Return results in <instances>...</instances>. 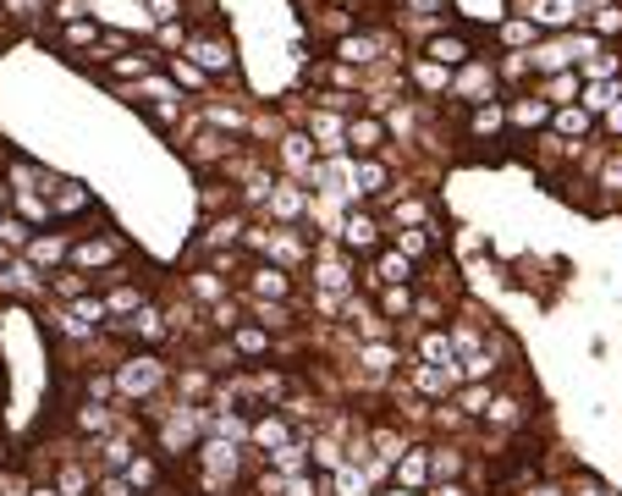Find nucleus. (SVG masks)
<instances>
[{
    "instance_id": "7ed1b4c3",
    "label": "nucleus",
    "mask_w": 622,
    "mask_h": 496,
    "mask_svg": "<svg viewBox=\"0 0 622 496\" xmlns=\"http://www.w3.org/2000/svg\"><path fill=\"white\" fill-rule=\"evenodd\" d=\"M447 100H458L463 111H474V106H485V100H501L496 61H490V55H474L469 66H458V72H452V95H447Z\"/></svg>"
},
{
    "instance_id": "ddd939ff",
    "label": "nucleus",
    "mask_w": 622,
    "mask_h": 496,
    "mask_svg": "<svg viewBox=\"0 0 622 496\" xmlns=\"http://www.w3.org/2000/svg\"><path fill=\"white\" fill-rule=\"evenodd\" d=\"M331 55H336L341 66H375V61L386 55V39L370 34V28H352V34H341V39L331 45Z\"/></svg>"
},
{
    "instance_id": "2f4dec72",
    "label": "nucleus",
    "mask_w": 622,
    "mask_h": 496,
    "mask_svg": "<svg viewBox=\"0 0 622 496\" xmlns=\"http://www.w3.org/2000/svg\"><path fill=\"white\" fill-rule=\"evenodd\" d=\"M397 237V248H402V255L413 260V265H424L430 255H435V243H440V232L435 226H413V232H391Z\"/></svg>"
},
{
    "instance_id": "49530a36",
    "label": "nucleus",
    "mask_w": 622,
    "mask_h": 496,
    "mask_svg": "<svg viewBox=\"0 0 622 496\" xmlns=\"http://www.w3.org/2000/svg\"><path fill=\"white\" fill-rule=\"evenodd\" d=\"M381 314L386 320H413V287H381Z\"/></svg>"
},
{
    "instance_id": "f3484780",
    "label": "nucleus",
    "mask_w": 622,
    "mask_h": 496,
    "mask_svg": "<svg viewBox=\"0 0 622 496\" xmlns=\"http://www.w3.org/2000/svg\"><path fill=\"white\" fill-rule=\"evenodd\" d=\"M551 138H562V144H595V138H600V122H595L584 106H562V111L551 116Z\"/></svg>"
},
{
    "instance_id": "052dcab7",
    "label": "nucleus",
    "mask_w": 622,
    "mask_h": 496,
    "mask_svg": "<svg viewBox=\"0 0 622 496\" xmlns=\"http://www.w3.org/2000/svg\"><path fill=\"white\" fill-rule=\"evenodd\" d=\"M523 496H568L562 480H535V485H523Z\"/></svg>"
},
{
    "instance_id": "dca6fc26",
    "label": "nucleus",
    "mask_w": 622,
    "mask_h": 496,
    "mask_svg": "<svg viewBox=\"0 0 622 496\" xmlns=\"http://www.w3.org/2000/svg\"><path fill=\"white\" fill-rule=\"evenodd\" d=\"M248 442H253L264 458H271V452H282L287 442H298V431H293L287 413H259V420L248 425Z\"/></svg>"
},
{
    "instance_id": "4c0bfd02",
    "label": "nucleus",
    "mask_w": 622,
    "mask_h": 496,
    "mask_svg": "<svg viewBox=\"0 0 622 496\" xmlns=\"http://www.w3.org/2000/svg\"><path fill=\"white\" fill-rule=\"evenodd\" d=\"M50 293H61L66 303H77V298H88V293H95V276H83V271L61 265V271L50 276Z\"/></svg>"
},
{
    "instance_id": "de8ad7c7",
    "label": "nucleus",
    "mask_w": 622,
    "mask_h": 496,
    "mask_svg": "<svg viewBox=\"0 0 622 496\" xmlns=\"http://www.w3.org/2000/svg\"><path fill=\"white\" fill-rule=\"evenodd\" d=\"M133 458H138V447H133V436H111V442L100 447V463H105L111 474H122V469H127Z\"/></svg>"
},
{
    "instance_id": "680f3d73",
    "label": "nucleus",
    "mask_w": 622,
    "mask_h": 496,
    "mask_svg": "<svg viewBox=\"0 0 622 496\" xmlns=\"http://www.w3.org/2000/svg\"><path fill=\"white\" fill-rule=\"evenodd\" d=\"M28 496H61V491H55V480H50V485H28Z\"/></svg>"
},
{
    "instance_id": "f8f14e48",
    "label": "nucleus",
    "mask_w": 622,
    "mask_h": 496,
    "mask_svg": "<svg viewBox=\"0 0 622 496\" xmlns=\"http://www.w3.org/2000/svg\"><path fill=\"white\" fill-rule=\"evenodd\" d=\"M413 282H419V265L402 255V248H381L370 260V276H364V287H413Z\"/></svg>"
},
{
    "instance_id": "c03bdc74",
    "label": "nucleus",
    "mask_w": 622,
    "mask_h": 496,
    "mask_svg": "<svg viewBox=\"0 0 622 496\" xmlns=\"http://www.w3.org/2000/svg\"><path fill=\"white\" fill-rule=\"evenodd\" d=\"M391 221H397V232L430 226V199H397V204H391Z\"/></svg>"
},
{
    "instance_id": "20e7f679",
    "label": "nucleus",
    "mask_w": 622,
    "mask_h": 496,
    "mask_svg": "<svg viewBox=\"0 0 622 496\" xmlns=\"http://www.w3.org/2000/svg\"><path fill=\"white\" fill-rule=\"evenodd\" d=\"M391 194V165L375 154H347V199L352 204H381Z\"/></svg>"
},
{
    "instance_id": "1a4fd4ad",
    "label": "nucleus",
    "mask_w": 622,
    "mask_h": 496,
    "mask_svg": "<svg viewBox=\"0 0 622 496\" xmlns=\"http://www.w3.org/2000/svg\"><path fill=\"white\" fill-rule=\"evenodd\" d=\"M183 55H188L199 72H210V77H237V55H232V39H221V34H188Z\"/></svg>"
},
{
    "instance_id": "5701e85b",
    "label": "nucleus",
    "mask_w": 622,
    "mask_h": 496,
    "mask_svg": "<svg viewBox=\"0 0 622 496\" xmlns=\"http://www.w3.org/2000/svg\"><path fill=\"white\" fill-rule=\"evenodd\" d=\"M381 144H386V122L375 111H359L347 122V154H375Z\"/></svg>"
},
{
    "instance_id": "58836bf2",
    "label": "nucleus",
    "mask_w": 622,
    "mask_h": 496,
    "mask_svg": "<svg viewBox=\"0 0 622 496\" xmlns=\"http://www.w3.org/2000/svg\"><path fill=\"white\" fill-rule=\"evenodd\" d=\"M165 72H171L176 89H194V95H204V89H210V72H199L188 55H171V66H165Z\"/></svg>"
},
{
    "instance_id": "c85d7f7f",
    "label": "nucleus",
    "mask_w": 622,
    "mask_h": 496,
    "mask_svg": "<svg viewBox=\"0 0 622 496\" xmlns=\"http://www.w3.org/2000/svg\"><path fill=\"white\" fill-rule=\"evenodd\" d=\"M188 293H194L199 303H210V309H215V303H226L232 282L221 276V265H204V271H194V276H188Z\"/></svg>"
},
{
    "instance_id": "e2e57ef3",
    "label": "nucleus",
    "mask_w": 622,
    "mask_h": 496,
    "mask_svg": "<svg viewBox=\"0 0 622 496\" xmlns=\"http://www.w3.org/2000/svg\"><path fill=\"white\" fill-rule=\"evenodd\" d=\"M381 496H419V491H402V485H391V491H381Z\"/></svg>"
},
{
    "instance_id": "e433bc0d",
    "label": "nucleus",
    "mask_w": 622,
    "mask_h": 496,
    "mask_svg": "<svg viewBox=\"0 0 622 496\" xmlns=\"http://www.w3.org/2000/svg\"><path fill=\"white\" fill-rule=\"evenodd\" d=\"M359 364H364V370L381 381V375H391V370L402 364V354H397L391 343H364V348H359Z\"/></svg>"
},
{
    "instance_id": "cd10ccee",
    "label": "nucleus",
    "mask_w": 622,
    "mask_h": 496,
    "mask_svg": "<svg viewBox=\"0 0 622 496\" xmlns=\"http://www.w3.org/2000/svg\"><path fill=\"white\" fill-rule=\"evenodd\" d=\"M595 188H600V204H622V144H611V149L600 154Z\"/></svg>"
},
{
    "instance_id": "f03ea898",
    "label": "nucleus",
    "mask_w": 622,
    "mask_h": 496,
    "mask_svg": "<svg viewBox=\"0 0 622 496\" xmlns=\"http://www.w3.org/2000/svg\"><path fill=\"white\" fill-rule=\"evenodd\" d=\"M336 243L347 248V255L352 260H375L381 255V248H386V226H381V215L370 210V204H352L347 215H341V226H336Z\"/></svg>"
},
{
    "instance_id": "72a5a7b5",
    "label": "nucleus",
    "mask_w": 622,
    "mask_h": 496,
    "mask_svg": "<svg viewBox=\"0 0 622 496\" xmlns=\"http://www.w3.org/2000/svg\"><path fill=\"white\" fill-rule=\"evenodd\" d=\"M100 39H105V28L95 17H77L61 28V50H100Z\"/></svg>"
},
{
    "instance_id": "a18cd8bd",
    "label": "nucleus",
    "mask_w": 622,
    "mask_h": 496,
    "mask_svg": "<svg viewBox=\"0 0 622 496\" xmlns=\"http://www.w3.org/2000/svg\"><path fill=\"white\" fill-rule=\"evenodd\" d=\"M496 370H501V359L485 348V354H469V359H458V375H463V386L469 381H496Z\"/></svg>"
},
{
    "instance_id": "39448f33",
    "label": "nucleus",
    "mask_w": 622,
    "mask_h": 496,
    "mask_svg": "<svg viewBox=\"0 0 622 496\" xmlns=\"http://www.w3.org/2000/svg\"><path fill=\"white\" fill-rule=\"evenodd\" d=\"M242 298L248 303H293V271H282V265H271V260H248V271H242Z\"/></svg>"
},
{
    "instance_id": "9d476101",
    "label": "nucleus",
    "mask_w": 622,
    "mask_h": 496,
    "mask_svg": "<svg viewBox=\"0 0 622 496\" xmlns=\"http://www.w3.org/2000/svg\"><path fill=\"white\" fill-rule=\"evenodd\" d=\"M551 116H557V106L551 100H540L535 89H523V95H512L507 100V133H551Z\"/></svg>"
},
{
    "instance_id": "5fc2aeb1",
    "label": "nucleus",
    "mask_w": 622,
    "mask_h": 496,
    "mask_svg": "<svg viewBox=\"0 0 622 496\" xmlns=\"http://www.w3.org/2000/svg\"><path fill=\"white\" fill-rule=\"evenodd\" d=\"M100 496H138V491H133L127 474H111V469H105V474H100Z\"/></svg>"
},
{
    "instance_id": "603ef678",
    "label": "nucleus",
    "mask_w": 622,
    "mask_h": 496,
    "mask_svg": "<svg viewBox=\"0 0 622 496\" xmlns=\"http://www.w3.org/2000/svg\"><path fill=\"white\" fill-rule=\"evenodd\" d=\"M309 458H314L320 469H341V463H347V452H341L336 442H314V447H309Z\"/></svg>"
},
{
    "instance_id": "a211bd4d",
    "label": "nucleus",
    "mask_w": 622,
    "mask_h": 496,
    "mask_svg": "<svg viewBox=\"0 0 622 496\" xmlns=\"http://www.w3.org/2000/svg\"><path fill=\"white\" fill-rule=\"evenodd\" d=\"M391 485H402V491H430L435 485V474H430V447H408L397 463H391Z\"/></svg>"
},
{
    "instance_id": "8fccbe9b",
    "label": "nucleus",
    "mask_w": 622,
    "mask_h": 496,
    "mask_svg": "<svg viewBox=\"0 0 622 496\" xmlns=\"http://www.w3.org/2000/svg\"><path fill=\"white\" fill-rule=\"evenodd\" d=\"M183 12H188V0H149L154 23H183Z\"/></svg>"
},
{
    "instance_id": "f704fd0d",
    "label": "nucleus",
    "mask_w": 622,
    "mask_h": 496,
    "mask_svg": "<svg viewBox=\"0 0 622 496\" xmlns=\"http://www.w3.org/2000/svg\"><path fill=\"white\" fill-rule=\"evenodd\" d=\"M331 496H370V474H364V463H341V469H331Z\"/></svg>"
},
{
    "instance_id": "6e6d98bb",
    "label": "nucleus",
    "mask_w": 622,
    "mask_h": 496,
    "mask_svg": "<svg viewBox=\"0 0 622 496\" xmlns=\"http://www.w3.org/2000/svg\"><path fill=\"white\" fill-rule=\"evenodd\" d=\"M600 138H606V144H622V100L600 116Z\"/></svg>"
},
{
    "instance_id": "09e8293b",
    "label": "nucleus",
    "mask_w": 622,
    "mask_h": 496,
    "mask_svg": "<svg viewBox=\"0 0 622 496\" xmlns=\"http://www.w3.org/2000/svg\"><path fill=\"white\" fill-rule=\"evenodd\" d=\"M88 485H95V480H88V469H77V463H61L55 469V491L61 496H88Z\"/></svg>"
},
{
    "instance_id": "6e6552de",
    "label": "nucleus",
    "mask_w": 622,
    "mask_h": 496,
    "mask_svg": "<svg viewBox=\"0 0 622 496\" xmlns=\"http://www.w3.org/2000/svg\"><path fill=\"white\" fill-rule=\"evenodd\" d=\"M518 12L540 34H573L584 23V0H518Z\"/></svg>"
},
{
    "instance_id": "4be33fe9",
    "label": "nucleus",
    "mask_w": 622,
    "mask_h": 496,
    "mask_svg": "<svg viewBox=\"0 0 622 496\" xmlns=\"http://www.w3.org/2000/svg\"><path fill=\"white\" fill-rule=\"evenodd\" d=\"M496 144V138H507V100H485V106H474L469 111V144Z\"/></svg>"
},
{
    "instance_id": "aec40b11",
    "label": "nucleus",
    "mask_w": 622,
    "mask_h": 496,
    "mask_svg": "<svg viewBox=\"0 0 622 496\" xmlns=\"http://www.w3.org/2000/svg\"><path fill=\"white\" fill-rule=\"evenodd\" d=\"M116 331H127L133 343H149V348H160V343L171 337V320H165V314H160L154 303H144V309H138V314H127V320H122Z\"/></svg>"
},
{
    "instance_id": "37998d69",
    "label": "nucleus",
    "mask_w": 622,
    "mask_h": 496,
    "mask_svg": "<svg viewBox=\"0 0 622 496\" xmlns=\"http://www.w3.org/2000/svg\"><path fill=\"white\" fill-rule=\"evenodd\" d=\"M430 474L435 480H463V447H430Z\"/></svg>"
},
{
    "instance_id": "3c124183",
    "label": "nucleus",
    "mask_w": 622,
    "mask_h": 496,
    "mask_svg": "<svg viewBox=\"0 0 622 496\" xmlns=\"http://www.w3.org/2000/svg\"><path fill=\"white\" fill-rule=\"evenodd\" d=\"M204 116H210V127H226V133H237V127H242L237 106H215V100H210V106H204Z\"/></svg>"
},
{
    "instance_id": "864d4df0",
    "label": "nucleus",
    "mask_w": 622,
    "mask_h": 496,
    "mask_svg": "<svg viewBox=\"0 0 622 496\" xmlns=\"http://www.w3.org/2000/svg\"><path fill=\"white\" fill-rule=\"evenodd\" d=\"M154 39H160V50H183V45H188V28H183V23H160Z\"/></svg>"
},
{
    "instance_id": "c756f323",
    "label": "nucleus",
    "mask_w": 622,
    "mask_h": 496,
    "mask_svg": "<svg viewBox=\"0 0 622 496\" xmlns=\"http://www.w3.org/2000/svg\"><path fill=\"white\" fill-rule=\"evenodd\" d=\"M496 39H501V50H535V45H540L546 34H540L535 23H528L523 12H512V17L501 23V34H496Z\"/></svg>"
},
{
    "instance_id": "f257e3e1",
    "label": "nucleus",
    "mask_w": 622,
    "mask_h": 496,
    "mask_svg": "<svg viewBox=\"0 0 622 496\" xmlns=\"http://www.w3.org/2000/svg\"><path fill=\"white\" fill-rule=\"evenodd\" d=\"M111 375H116V397H122V402H149V397L171 381V364H165L154 348H144V354H127Z\"/></svg>"
},
{
    "instance_id": "4d7b16f0",
    "label": "nucleus",
    "mask_w": 622,
    "mask_h": 496,
    "mask_svg": "<svg viewBox=\"0 0 622 496\" xmlns=\"http://www.w3.org/2000/svg\"><path fill=\"white\" fill-rule=\"evenodd\" d=\"M568 496H611V491H606L595 474H573V480H568Z\"/></svg>"
},
{
    "instance_id": "4468645a",
    "label": "nucleus",
    "mask_w": 622,
    "mask_h": 496,
    "mask_svg": "<svg viewBox=\"0 0 622 496\" xmlns=\"http://www.w3.org/2000/svg\"><path fill=\"white\" fill-rule=\"evenodd\" d=\"M309 188H298V183H276V194H271V204H264V215H271V226H298L303 215H309Z\"/></svg>"
},
{
    "instance_id": "7c9ffc66",
    "label": "nucleus",
    "mask_w": 622,
    "mask_h": 496,
    "mask_svg": "<svg viewBox=\"0 0 622 496\" xmlns=\"http://www.w3.org/2000/svg\"><path fill=\"white\" fill-rule=\"evenodd\" d=\"M149 72H154V55H149V50H127V55L105 61V77H111V83H133V77L144 83Z\"/></svg>"
},
{
    "instance_id": "412c9836",
    "label": "nucleus",
    "mask_w": 622,
    "mask_h": 496,
    "mask_svg": "<svg viewBox=\"0 0 622 496\" xmlns=\"http://www.w3.org/2000/svg\"><path fill=\"white\" fill-rule=\"evenodd\" d=\"M226 348H232V359H264L276 348V331H264L259 320H242L232 337H226Z\"/></svg>"
},
{
    "instance_id": "bb28decb",
    "label": "nucleus",
    "mask_w": 622,
    "mask_h": 496,
    "mask_svg": "<svg viewBox=\"0 0 622 496\" xmlns=\"http://www.w3.org/2000/svg\"><path fill=\"white\" fill-rule=\"evenodd\" d=\"M523 420H528V408H523L518 392H496L490 408H485V425H490V431H518Z\"/></svg>"
},
{
    "instance_id": "a878e982",
    "label": "nucleus",
    "mask_w": 622,
    "mask_h": 496,
    "mask_svg": "<svg viewBox=\"0 0 622 496\" xmlns=\"http://www.w3.org/2000/svg\"><path fill=\"white\" fill-rule=\"evenodd\" d=\"M535 95H540V100H551L557 111H562V106H579L584 77H579V66H573V72H557V77H540V83H535Z\"/></svg>"
},
{
    "instance_id": "473e14b6",
    "label": "nucleus",
    "mask_w": 622,
    "mask_h": 496,
    "mask_svg": "<svg viewBox=\"0 0 622 496\" xmlns=\"http://www.w3.org/2000/svg\"><path fill=\"white\" fill-rule=\"evenodd\" d=\"M617 100H622V77H617V83H584V95H579V106H584L595 122H600Z\"/></svg>"
},
{
    "instance_id": "393cba45",
    "label": "nucleus",
    "mask_w": 622,
    "mask_h": 496,
    "mask_svg": "<svg viewBox=\"0 0 622 496\" xmlns=\"http://www.w3.org/2000/svg\"><path fill=\"white\" fill-rule=\"evenodd\" d=\"M408 83L419 95H452V72L447 66H435V61H424V55H408Z\"/></svg>"
},
{
    "instance_id": "bf43d9fd",
    "label": "nucleus",
    "mask_w": 622,
    "mask_h": 496,
    "mask_svg": "<svg viewBox=\"0 0 622 496\" xmlns=\"http://www.w3.org/2000/svg\"><path fill=\"white\" fill-rule=\"evenodd\" d=\"M424 496H474V491H469L463 480H435V485H430Z\"/></svg>"
},
{
    "instance_id": "9b49d317",
    "label": "nucleus",
    "mask_w": 622,
    "mask_h": 496,
    "mask_svg": "<svg viewBox=\"0 0 622 496\" xmlns=\"http://www.w3.org/2000/svg\"><path fill=\"white\" fill-rule=\"evenodd\" d=\"M72 232H34V243L23 248V260L34 265V271H45V276H55L66 260H72Z\"/></svg>"
},
{
    "instance_id": "ea45409f",
    "label": "nucleus",
    "mask_w": 622,
    "mask_h": 496,
    "mask_svg": "<svg viewBox=\"0 0 622 496\" xmlns=\"http://www.w3.org/2000/svg\"><path fill=\"white\" fill-rule=\"evenodd\" d=\"M370 452H375V458H386V463H397V458L408 452V436H402V431H391V425H375V431H370Z\"/></svg>"
},
{
    "instance_id": "79ce46f5",
    "label": "nucleus",
    "mask_w": 622,
    "mask_h": 496,
    "mask_svg": "<svg viewBox=\"0 0 622 496\" xmlns=\"http://www.w3.org/2000/svg\"><path fill=\"white\" fill-rule=\"evenodd\" d=\"M72 320H83L88 331H105V325H111V309H105V298H100V293H88V298H77V303H72Z\"/></svg>"
},
{
    "instance_id": "c9c22d12",
    "label": "nucleus",
    "mask_w": 622,
    "mask_h": 496,
    "mask_svg": "<svg viewBox=\"0 0 622 496\" xmlns=\"http://www.w3.org/2000/svg\"><path fill=\"white\" fill-rule=\"evenodd\" d=\"M122 474L133 480V491H138V496H165V491H160V463H154L149 452H138V458H133Z\"/></svg>"
},
{
    "instance_id": "a19ab883",
    "label": "nucleus",
    "mask_w": 622,
    "mask_h": 496,
    "mask_svg": "<svg viewBox=\"0 0 622 496\" xmlns=\"http://www.w3.org/2000/svg\"><path fill=\"white\" fill-rule=\"evenodd\" d=\"M116 420H111V408L105 402H77V431L83 436H105Z\"/></svg>"
},
{
    "instance_id": "b1692460",
    "label": "nucleus",
    "mask_w": 622,
    "mask_h": 496,
    "mask_svg": "<svg viewBox=\"0 0 622 496\" xmlns=\"http://www.w3.org/2000/svg\"><path fill=\"white\" fill-rule=\"evenodd\" d=\"M419 364H435V370H452V364H458V348H452V331H447V325H424Z\"/></svg>"
},
{
    "instance_id": "2eb2a0df",
    "label": "nucleus",
    "mask_w": 622,
    "mask_h": 496,
    "mask_svg": "<svg viewBox=\"0 0 622 496\" xmlns=\"http://www.w3.org/2000/svg\"><path fill=\"white\" fill-rule=\"evenodd\" d=\"M282 165L293 177H314V165H320V149H314V138H309V127H293V133H282Z\"/></svg>"
},
{
    "instance_id": "423d86ee",
    "label": "nucleus",
    "mask_w": 622,
    "mask_h": 496,
    "mask_svg": "<svg viewBox=\"0 0 622 496\" xmlns=\"http://www.w3.org/2000/svg\"><path fill=\"white\" fill-rule=\"evenodd\" d=\"M424 61H435V66H447V72H458V66H469L480 50H474V34L463 28V23H440L430 39H424V50H419Z\"/></svg>"
},
{
    "instance_id": "0eeeda50",
    "label": "nucleus",
    "mask_w": 622,
    "mask_h": 496,
    "mask_svg": "<svg viewBox=\"0 0 622 496\" xmlns=\"http://www.w3.org/2000/svg\"><path fill=\"white\" fill-rule=\"evenodd\" d=\"M66 265L100 282L105 271H116V265H122V243H116V237H105V232H88V237H77V243H72V260H66Z\"/></svg>"
},
{
    "instance_id": "13d9d810",
    "label": "nucleus",
    "mask_w": 622,
    "mask_h": 496,
    "mask_svg": "<svg viewBox=\"0 0 622 496\" xmlns=\"http://www.w3.org/2000/svg\"><path fill=\"white\" fill-rule=\"evenodd\" d=\"M402 7H413L419 17H435V23H447V0H402Z\"/></svg>"
},
{
    "instance_id": "6ab92c4d",
    "label": "nucleus",
    "mask_w": 622,
    "mask_h": 496,
    "mask_svg": "<svg viewBox=\"0 0 622 496\" xmlns=\"http://www.w3.org/2000/svg\"><path fill=\"white\" fill-rule=\"evenodd\" d=\"M45 194H50V215H55V221L95 215V194H88L83 183H55V188H45Z\"/></svg>"
}]
</instances>
